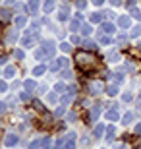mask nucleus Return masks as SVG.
Listing matches in <instances>:
<instances>
[{"label":"nucleus","instance_id":"1","mask_svg":"<svg viewBox=\"0 0 141 149\" xmlns=\"http://www.w3.org/2000/svg\"><path fill=\"white\" fill-rule=\"evenodd\" d=\"M76 62H77V66L79 68H91L93 66V56L89 54V52H77L76 54Z\"/></svg>","mask_w":141,"mask_h":149},{"label":"nucleus","instance_id":"2","mask_svg":"<svg viewBox=\"0 0 141 149\" xmlns=\"http://www.w3.org/2000/svg\"><path fill=\"white\" fill-rule=\"evenodd\" d=\"M89 91H91V95H101L106 91V85L101 79H93V81H89Z\"/></svg>","mask_w":141,"mask_h":149},{"label":"nucleus","instance_id":"3","mask_svg":"<svg viewBox=\"0 0 141 149\" xmlns=\"http://www.w3.org/2000/svg\"><path fill=\"white\" fill-rule=\"evenodd\" d=\"M19 143V138H17L16 134H8L4 138V145L6 147H16V145Z\"/></svg>","mask_w":141,"mask_h":149},{"label":"nucleus","instance_id":"4","mask_svg":"<svg viewBox=\"0 0 141 149\" xmlns=\"http://www.w3.org/2000/svg\"><path fill=\"white\" fill-rule=\"evenodd\" d=\"M81 14H76V17H74V19H72V23H70V29L72 31H74V33H77V31H79V29H81Z\"/></svg>","mask_w":141,"mask_h":149},{"label":"nucleus","instance_id":"5","mask_svg":"<svg viewBox=\"0 0 141 149\" xmlns=\"http://www.w3.org/2000/svg\"><path fill=\"white\" fill-rule=\"evenodd\" d=\"M101 109H103V107L99 105V103H95V105L91 107V111H89V120L91 122H95L99 118V114H101Z\"/></svg>","mask_w":141,"mask_h":149},{"label":"nucleus","instance_id":"6","mask_svg":"<svg viewBox=\"0 0 141 149\" xmlns=\"http://www.w3.org/2000/svg\"><path fill=\"white\" fill-rule=\"evenodd\" d=\"M106 118H108L110 122H114V120H118V118H120V114H118V107H116V105H112L108 111H106Z\"/></svg>","mask_w":141,"mask_h":149},{"label":"nucleus","instance_id":"7","mask_svg":"<svg viewBox=\"0 0 141 149\" xmlns=\"http://www.w3.org/2000/svg\"><path fill=\"white\" fill-rule=\"evenodd\" d=\"M68 14H70V6L62 4L60 6V12H58V22H66L68 19Z\"/></svg>","mask_w":141,"mask_h":149},{"label":"nucleus","instance_id":"8","mask_svg":"<svg viewBox=\"0 0 141 149\" xmlns=\"http://www.w3.org/2000/svg\"><path fill=\"white\" fill-rule=\"evenodd\" d=\"M39 4H41V0H29V4H27V12H29V14H37Z\"/></svg>","mask_w":141,"mask_h":149},{"label":"nucleus","instance_id":"9","mask_svg":"<svg viewBox=\"0 0 141 149\" xmlns=\"http://www.w3.org/2000/svg\"><path fill=\"white\" fill-rule=\"evenodd\" d=\"M114 134H116V126L108 124V126H106V143H110L114 139Z\"/></svg>","mask_w":141,"mask_h":149},{"label":"nucleus","instance_id":"10","mask_svg":"<svg viewBox=\"0 0 141 149\" xmlns=\"http://www.w3.org/2000/svg\"><path fill=\"white\" fill-rule=\"evenodd\" d=\"M133 118H135V114H133V112H126V114L122 116V126L131 124V122H133Z\"/></svg>","mask_w":141,"mask_h":149},{"label":"nucleus","instance_id":"11","mask_svg":"<svg viewBox=\"0 0 141 149\" xmlns=\"http://www.w3.org/2000/svg\"><path fill=\"white\" fill-rule=\"evenodd\" d=\"M118 25H120V27H122V29L130 27V25H131L130 17H128V16H120V17H118Z\"/></svg>","mask_w":141,"mask_h":149},{"label":"nucleus","instance_id":"12","mask_svg":"<svg viewBox=\"0 0 141 149\" xmlns=\"http://www.w3.org/2000/svg\"><path fill=\"white\" fill-rule=\"evenodd\" d=\"M120 60V54H118V50H110L108 54H106V62H118Z\"/></svg>","mask_w":141,"mask_h":149},{"label":"nucleus","instance_id":"13","mask_svg":"<svg viewBox=\"0 0 141 149\" xmlns=\"http://www.w3.org/2000/svg\"><path fill=\"white\" fill-rule=\"evenodd\" d=\"M23 87H25V91L31 93L33 89L37 87V81H35V79H25V81H23Z\"/></svg>","mask_w":141,"mask_h":149},{"label":"nucleus","instance_id":"14","mask_svg":"<svg viewBox=\"0 0 141 149\" xmlns=\"http://www.w3.org/2000/svg\"><path fill=\"white\" fill-rule=\"evenodd\" d=\"M16 41H17V29H12V31H8L6 43H16Z\"/></svg>","mask_w":141,"mask_h":149},{"label":"nucleus","instance_id":"15","mask_svg":"<svg viewBox=\"0 0 141 149\" xmlns=\"http://www.w3.org/2000/svg\"><path fill=\"white\" fill-rule=\"evenodd\" d=\"M43 47L47 49V52H49V56H54V43L52 41H44Z\"/></svg>","mask_w":141,"mask_h":149},{"label":"nucleus","instance_id":"16","mask_svg":"<svg viewBox=\"0 0 141 149\" xmlns=\"http://www.w3.org/2000/svg\"><path fill=\"white\" fill-rule=\"evenodd\" d=\"M101 29H103V33H108V35H112L114 33V23H103V25H101Z\"/></svg>","mask_w":141,"mask_h":149},{"label":"nucleus","instance_id":"17","mask_svg":"<svg viewBox=\"0 0 141 149\" xmlns=\"http://www.w3.org/2000/svg\"><path fill=\"white\" fill-rule=\"evenodd\" d=\"M44 72H47V66L44 64H39V66L33 68V76H43Z\"/></svg>","mask_w":141,"mask_h":149},{"label":"nucleus","instance_id":"18","mask_svg":"<svg viewBox=\"0 0 141 149\" xmlns=\"http://www.w3.org/2000/svg\"><path fill=\"white\" fill-rule=\"evenodd\" d=\"M47 103H50V105L58 103V93H56V91H50V93L47 95Z\"/></svg>","mask_w":141,"mask_h":149},{"label":"nucleus","instance_id":"19","mask_svg":"<svg viewBox=\"0 0 141 149\" xmlns=\"http://www.w3.org/2000/svg\"><path fill=\"white\" fill-rule=\"evenodd\" d=\"M104 128H106V126H103V124H97V126H95V130H93V136H95V138H101V136L104 134Z\"/></svg>","mask_w":141,"mask_h":149},{"label":"nucleus","instance_id":"20","mask_svg":"<svg viewBox=\"0 0 141 149\" xmlns=\"http://www.w3.org/2000/svg\"><path fill=\"white\" fill-rule=\"evenodd\" d=\"M14 19H16V27L17 29L23 27V25H25V22H27V17H25V16H16Z\"/></svg>","mask_w":141,"mask_h":149},{"label":"nucleus","instance_id":"21","mask_svg":"<svg viewBox=\"0 0 141 149\" xmlns=\"http://www.w3.org/2000/svg\"><path fill=\"white\" fill-rule=\"evenodd\" d=\"M79 31H81V35H91V31H93V27H91V23H83L81 25V29H79Z\"/></svg>","mask_w":141,"mask_h":149},{"label":"nucleus","instance_id":"22","mask_svg":"<svg viewBox=\"0 0 141 149\" xmlns=\"http://www.w3.org/2000/svg\"><path fill=\"white\" fill-rule=\"evenodd\" d=\"M91 23H101L103 22V14H99V12H95V14H91Z\"/></svg>","mask_w":141,"mask_h":149},{"label":"nucleus","instance_id":"23","mask_svg":"<svg viewBox=\"0 0 141 149\" xmlns=\"http://www.w3.org/2000/svg\"><path fill=\"white\" fill-rule=\"evenodd\" d=\"M44 56H49V52L44 50V47H41V49L35 50V58H39V60H41V58H44Z\"/></svg>","mask_w":141,"mask_h":149},{"label":"nucleus","instance_id":"24","mask_svg":"<svg viewBox=\"0 0 141 149\" xmlns=\"http://www.w3.org/2000/svg\"><path fill=\"white\" fill-rule=\"evenodd\" d=\"M106 93H108L110 97H116V95H118V85H116V83H114V85H108V87H106Z\"/></svg>","mask_w":141,"mask_h":149},{"label":"nucleus","instance_id":"25","mask_svg":"<svg viewBox=\"0 0 141 149\" xmlns=\"http://www.w3.org/2000/svg\"><path fill=\"white\" fill-rule=\"evenodd\" d=\"M33 107L37 109L39 112H47V109H44V105L41 103V101H37V99H33Z\"/></svg>","mask_w":141,"mask_h":149},{"label":"nucleus","instance_id":"26","mask_svg":"<svg viewBox=\"0 0 141 149\" xmlns=\"http://www.w3.org/2000/svg\"><path fill=\"white\" fill-rule=\"evenodd\" d=\"M52 10H54V0H44V12L49 14Z\"/></svg>","mask_w":141,"mask_h":149},{"label":"nucleus","instance_id":"27","mask_svg":"<svg viewBox=\"0 0 141 149\" xmlns=\"http://www.w3.org/2000/svg\"><path fill=\"white\" fill-rule=\"evenodd\" d=\"M4 76L8 77V79H10V77H14V76H16V68H14V66H8V68H6V72H4Z\"/></svg>","mask_w":141,"mask_h":149},{"label":"nucleus","instance_id":"28","mask_svg":"<svg viewBox=\"0 0 141 149\" xmlns=\"http://www.w3.org/2000/svg\"><path fill=\"white\" fill-rule=\"evenodd\" d=\"M66 89H68V87H66V83H62V81H58L54 85V91H56V93H64Z\"/></svg>","mask_w":141,"mask_h":149},{"label":"nucleus","instance_id":"29","mask_svg":"<svg viewBox=\"0 0 141 149\" xmlns=\"http://www.w3.org/2000/svg\"><path fill=\"white\" fill-rule=\"evenodd\" d=\"M43 147V141L41 139H33L31 143H29V149H41Z\"/></svg>","mask_w":141,"mask_h":149},{"label":"nucleus","instance_id":"30","mask_svg":"<svg viewBox=\"0 0 141 149\" xmlns=\"http://www.w3.org/2000/svg\"><path fill=\"white\" fill-rule=\"evenodd\" d=\"M130 37H133V39L141 37V25H135V27L131 29V35H130Z\"/></svg>","mask_w":141,"mask_h":149},{"label":"nucleus","instance_id":"31","mask_svg":"<svg viewBox=\"0 0 141 149\" xmlns=\"http://www.w3.org/2000/svg\"><path fill=\"white\" fill-rule=\"evenodd\" d=\"M114 83H116V85H120V83H122V81H124V74H122V72H118V74H114Z\"/></svg>","mask_w":141,"mask_h":149},{"label":"nucleus","instance_id":"32","mask_svg":"<svg viewBox=\"0 0 141 149\" xmlns=\"http://www.w3.org/2000/svg\"><path fill=\"white\" fill-rule=\"evenodd\" d=\"M19 99H22L23 103H29V101H33L31 95H29V91H23V93H19Z\"/></svg>","mask_w":141,"mask_h":149},{"label":"nucleus","instance_id":"33","mask_svg":"<svg viewBox=\"0 0 141 149\" xmlns=\"http://www.w3.org/2000/svg\"><path fill=\"white\" fill-rule=\"evenodd\" d=\"M64 112H66V105H60L58 109L54 111V116H56V118H60V116L64 114Z\"/></svg>","mask_w":141,"mask_h":149},{"label":"nucleus","instance_id":"34","mask_svg":"<svg viewBox=\"0 0 141 149\" xmlns=\"http://www.w3.org/2000/svg\"><path fill=\"white\" fill-rule=\"evenodd\" d=\"M83 45H85V49H87V50H95V49H97V45L93 43V41H89V39H87Z\"/></svg>","mask_w":141,"mask_h":149},{"label":"nucleus","instance_id":"35","mask_svg":"<svg viewBox=\"0 0 141 149\" xmlns=\"http://www.w3.org/2000/svg\"><path fill=\"white\" fill-rule=\"evenodd\" d=\"M130 10H131V16L135 17L137 22H141V12H139V10H137V8H130Z\"/></svg>","mask_w":141,"mask_h":149},{"label":"nucleus","instance_id":"36","mask_svg":"<svg viewBox=\"0 0 141 149\" xmlns=\"http://www.w3.org/2000/svg\"><path fill=\"white\" fill-rule=\"evenodd\" d=\"M41 141H43V147H44V149H49V147H50V141H52V139H50V136H44Z\"/></svg>","mask_w":141,"mask_h":149},{"label":"nucleus","instance_id":"37","mask_svg":"<svg viewBox=\"0 0 141 149\" xmlns=\"http://www.w3.org/2000/svg\"><path fill=\"white\" fill-rule=\"evenodd\" d=\"M60 50H62V52H70V50H72V45L70 43H62V45H60Z\"/></svg>","mask_w":141,"mask_h":149},{"label":"nucleus","instance_id":"38","mask_svg":"<svg viewBox=\"0 0 141 149\" xmlns=\"http://www.w3.org/2000/svg\"><path fill=\"white\" fill-rule=\"evenodd\" d=\"M14 56H16L17 60H22L23 56H25V52H23V50H22V49H16V50H14Z\"/></svg>","mask_w":141,"mask_h":149},{"label":"nucleus","instance_id":"39","mask_svg":"<svg viewBox=\"0 0 141 149\" xmlns=\"http://www.w3.org/2000/svg\"><path fill=\"white\" fill-rule=\"evenodd\" d=\"M101 43L103 45H110L112 43V37H108V35H101Z\"/></svg>","mask_w":141,"mask_h":149},{"label":"nucleus","instance_id":"40","mask_svg":"<svg viewBox=\"0 0 141 149\" xmlns=\"http://www.w3.org/2000/svg\"><path fill=\"white\" fill-rule=\"evenodd\" d=\"M70 101H72V93H66L62 97V105H70Z\"/></svg>","mask_w":141,"mask_h":149},{"label":"nucleus","instance_id":"41","mask_svg":"<svg viewBox=\"0 0 141 149\" xmlns=\"http://www.w3.org/2000/svg\"><path fill=\"white\" fill-rule=\"evenodd\" d=\"M126 41H128V35H126V33H120L118 35V43L120 45H126Z\"/></svg>","mask_w":141,"mask_h":149},{"label":"nucleus","instance_id":"42","mask_svg":"<svg viewBox=\"0 0 141 149\" xmlns=\"http://www.w3.org/2000/svg\"><path fill=\"white\" fill-rule=\"evenodd\" d=\"M85 4H87L85 0H76V8H77V10H83V8H85Z\"/></svg>","mask_w":141,"mask_h":149},{"label":"nucleus","instance_id":"43","mask_svg":"<svg viewBox=\"0 0 141 149\" xmlns=\"http://www.w3.org/2000/svg\"><path fill=\"white\" fill-rule=\"evenodd\" d=\"M0 16H2V17H4V22H8V19H10V12H8V10H0Z\"/></svg>","mask_w":141,"mask_h":149},{"label":"nucleus","instance_id":"44","mask_svg":"<svg viewBox=\"0 0 141 149\" xmlns=\"http://www.w3.org/2000/svg\"><path fill=\"white\" fill-rule=\"evenodd\" d=\"M72 76H74V74H72V72H70V70H64V72L60 74V77H64V79H70V77H72Z\"/></svg>","mask_w":141,"mask_h":149},{"label":"nucleus","instance_id":"45","mask_svg":"<svg viewBox=\"0 0 141 149\" xmlns=\"http://www.w3.org/2000/svg\"><path fill=\"white\" fill-rule=\"evenodd\" d=\"M72 43H74V45H79V43H81V37H79V35H72Z\"/></svg>","mask_w":141,"mask_h":149},{"label":"nucleus","instance_id":"46","mask_svg":"<svg viewBox=\"0 0 141 149\" xmlns=\"http://www.w3.org/2000/svg\"><path fill=\"white\" fill-rule=\"evenodd\" d=\"M124 70H126V72H133V64H131V62H126Z\"/></svg>","mask_w":141,"mask_h":149},{"label":"nucleus","instance_id":"47","mask_svg":"<svg viewBox=\"0 0 141 149\" xmlns=\"http://www.w3.org/2000/svg\"><path fill=\"white\" fill-rule=\"evenodd\" d=\"M131 97H133L131 93H124V95H122V99H124V103H130V101H131Z\"/></svg>","mask_w":141,"mask_h":149},{"label":"nucleus","instance_id":"48","mask_svg":"<svg viewBox=\"0 0 141 149\" xmlns=\"http://www.w3.org/2000/svg\"><path fill=\"white\" fill-rule=\"evenodd\" d=\"M6 109H8V105H6V103H2V101H0V114H4V112H6Z\"/></svg>","mask_w":141,"mask_h":149},{"label":"nucleus","instance_id":"49","mask_svg":"<svg viewBox=\"0 0 141 149\" xmlns=\"http://www.w3.org/2000/svg\"><path fill=\"white\" fill-rule=\"evenodd\" d=\"M76 118H77V114H76V112H70V114H68V122H74Z\"/></svg>","mask_w":141,"mask_h":149},{"label":"nucleus","instance_id":"50","mask_svg":"<svg viewBox=\"0 0 141 149\" xmlns=\"http://www.w3.org/2000/svg\"><path fill=\"white\" fill-rule=\"evenodd\" d=\"M6 89H8V85H6V81H0V93H4Z\"/></svg>","mask_w":141,"mask_h":149},{"label":"nucleus","instance_id":"51","mask_svg":"<svg viewBox=\"0 0 141 149\" xmlns=\"http://www.w3.org/2000/svg\"><path fill=\"white\" fill-rule=\"evenodd\" d=\"M91 4H95V6H103V4H104V0H91Z\"/></svg>","mask_w":141,"mask_h":149},{"label":"nucleus","instance_id":"52","mask_svg":"<svg viewBox=\"0 0 141 149\" xmlns=\"http://www.w3.org/2000/svg\"><path fill=\"white\" fill-rule=\"evenodd\" d=\"M114 149H128V145H126V143H116Z\"/></svg>","mask_w":141,"mask_h":149},{"label":"nucleus","instance_id":"53","mask_svg":"<svg viewBox=\"0 0 141 149\" xmlns=\"http://www.w3.org/2000/svg\"><path fill=\"white\" fill-rule=\"evenodd\" d=\"M120 2H122V0H110V4H112V6H122Z\"/></svg>","mask_w":141,"mask_h":149},{"label":"nucleus","instance_id":"54","mask_svg":"<svg viewBox=\"0 0 141 149\" xmlns=\"http://www.w3.org/2000/svg\"><path fill=\"white\" fill-rule=\"evenodd\" d=\"M104 17H110V19H112V17H114V14H112V12L108 10V12H106V14H104Z\"/></svg>","mask_w":141,"mask_h":149},{"label":"nucleus","instance_id":"55","mask_svg":"<svg viewBox=\"0 0 141 149\" xmlns=\"http://www.w3.org/2000/svg\"><path fill=\"white\" fill-rule=\"evenodd\" d=\"M135 134H139V136H141V124H137V126H135Z\"/></svg>","mask_w":141,"mask_h":149},{"label":"nucleus","instance_id":"56","mask_svg":"<svg viewBox=\"0 0 141 149\" xmlns=\"http://www.w3.org/2000/svg\"><path fill=\"white\" fill-rule=\"evenodd\" d=\"M4 62H6V56H0V66H2Z\"/></svg>","mask_w":141,"mask_h":149},{"label":"nucleus","instance_id":"57","mask_svg":"<svg viewBox=\"0 0 141 149\" xmlns=\"http://www.w3.org/2000/svg\"><path fill=\"white\" fill-rule=\"evenodd\" d=\"M14 2H16V0H6V4H8V6H14Z\"/></svg>","mask_w":141,"mask_h":149},{"label":"nucleus","instance_id":"58","mask_svg":"<svg viewBox=\"0 0 141 149\" xmlns=\"http://www.w3.org/2000/svg\"><path fill=\"white\" fill-rule=\"evenodd\" d=\"M137 112H141V99H139V103H137Z\"/></svg>","mask_w":141,"mask_h":149},{"label":"nucleus","instance_id":"59","mask_svg":"<svg viewBox=\"0 0 141 149\" xmlns=\"http://www.w3.org/2000/svg\"><path fill=\"white\" fill-rule=\"evenodd\" d=\"M137 50H139V52H141V43H137Z\"/></svg>","mask_w":141,"mask_h":149},{"label":"nucleus","instance_id":"60","mask_svg":"<svg viewBox=\"0 0 141 149\" xmlns=\"http://www.w3.org/2000/svg\"><path fill=\"white\" fill-rule=\"evenodd\" d=\"M0 2H2V0H0Z\"/></svg>","mask_w":141,"mask_h":149}]
</instances>
